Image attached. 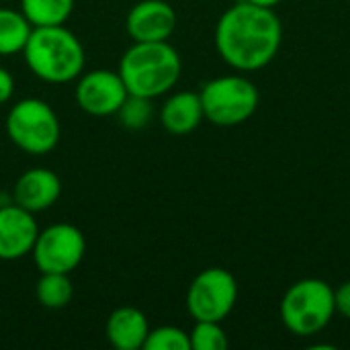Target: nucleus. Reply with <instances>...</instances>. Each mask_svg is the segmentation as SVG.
Here are the masks:
<instances>
[{"label":"nucleus","instance_id":"obj_1","mask_svg":"<svg viewBox=\"0 0 350 350\" xmlns=\"http://www.w3.org/2000/svg\"><path fill=\"white\" fill-rule=\"evenodd\" d=\"M283 25L273 8L246 0L230 6L215 25V49L221 59L240 72L269 66L281 49Z\"/></svg>","mask_w":350,"mask_h":350},{"label":"nucleus","instance_id":"obj_2","mask_svg":"<svg viewBox=\"0 0 350 350\" xmlns=\"http://www.w3.org/2000/svg\"><path fill=\"white\" fill-rule=\"evenodd\" d=\"M119 76L129 94L158 98L183 74V59L168 41H133L119 59Z\"/></svg>","mask_w":350,"mask_h":350},{"label":"nucleus","instance_id":"obj_3","mask_svg":"<svg viewBox=\"0 0 350 350\" xmlns=\"http://www.w3.org/2000/svg\"><path fill=\"white\" fill-rule=\"evenodd\" d=\"M23 59L39 80L68 84L84 72L86 51L82 41L66 25L33 27L23 47Z\"/></svg>","mask_w":350,"mask_h":350},{"label":"nucleus","instance_id":"obj_4","mask_svg":"<svg viewBox=\"0 0 350 350\" xmlns=\"http://www.w3.org/2000/svg\"><path fill=\"white\" fill-rule=\"evenodd\" d=\"M283 326L295 336H316L334 318V289L322 279H301L293 283L279 306Z\"/></svg>","mask_w":350,"mask_h":350},{"label":"nucleus","instance_id":"obj_5","mask_svg":"<svg viewBox=\"0 0 350 350\" xmlns=\"http://www.w3.org/2000/svg\"><path fill=\"white\" fill-rule=\"evenodd\" d=\"M8 139L29 156H43L55 150L62 125L55 111L41 98H21L6 115Z\"/></svg>","mask_w":350,"mask_h":350},{"label":"nucleus","instance_id":"obj_6","mask_svg":"<svg viewBox=\"0 0 350 350\" xmlns=\"http://www.w3.org/2000/svg\"><path fill=\"white\" fill-rule=\"evenodd\" d=\"M203 115L219 127H234L248 121L258 109V88L244 76H219L201 86Z\"/></svg>","mask_w":350,"mask_h":350},{"label":"nucleus","instance_id":"obj_7","mask_svg":"<svg viewBox=\"0 0 350 350\" xmlns=\"http://www.w3.org/2000/svg\"><path fill=\"white\" fill-rule=\"evenodd\" d=\"M236 301L238 281L221 267L201 271L187 291V312L195 322H224L236 308Z\"/></svg>","mask_w":350,"mask_h":350},{"label":"nucleus","instance_id":"obj_8","mask_svg":"<svg viewBox=\"0 0 350 350\" xmlns=\"http://www.w3.org/2000/svg\"><path fill=\"white\" fill-rule=\"evenodd\" d=\"M31 254L39 273L70 275L86 254V238L72 224H51L39 230Z\"/></svg>","mask_w":350,"mask_h":350},{"label":"nucleus","instance_id":"obj_9","mask_svg":"<svg viewBox=\"0 0 350 350\" xmlns=\"http://www.w3.org/2000/svg\"><path fill=\"white\" fill-rule=\"evenodd\" d=\"M127 94L129 92L119 72L115 70L98 68V70L82 72L76 78L74 100L86 115H92V117L117 115Z\"/></svg>","mask_w":350,"mask_h":350},{"label":"nucleus","instance_id":"obj_10","mask_svg":"<svg viewBox=\"0 0 350 350\" xmlns=\"http://www.w3.org/2000/svg\"><path fill=\"white\" fill-rule=\"evenodd\" d=\"M35 213L18 207L14 201L0 205V260H21L31 254L39 234Z\"/></svg>","mask_w":350,"mask_h":350},{"label":"nucleus","instance_id":"obj_11","mask_svg":"<svg viewBox=\"0 0 350 350\" xmlns=\"http://www.w3.org/2000/svg\"><path fill=\"white\" fill-rule=\"evenodd\" d=\"M125 29L133 41H168L176 29V12L168 0H139L129 8Z\"/></svg>","mask_w":350,"mask_h":350},{"label":"nucleus","instance_id":"obj_12","mask_svg":"<svg viewBox=\"0 0 350 350\" xmlns=\"http://www.w3.org/2000/svg\"><path fill=\"white\" fill-rule=\"evenodd\" d=\"M59 195H62L59 176L53 170L41 166L25 170L12 187V201L31 213H39L53 207Z\"/></svg>","mask_w":350,"mask_h":350},{"label":"nucleus","instance_id":"obj_13","mask_svg":"<svg viewBox=\"0 0 350 350\" xmlns=\"http://www.w3.org/2000/svg\"><path fill=\"white\" fill-rule=\"evenodd\" d=\"M150 332V322L146 314L137 308L123 306L111 312L107 318L105 334L111 347L117 350H139Z\"/></svg>","mask_w":350,"mask_h":350},{"label":"nucleus","instance_id":"obj_14","mask_svg":"<svg viewBox=\"0 0 350 350\" xmlns=\"http://www.w3.org/2000/svg\"><path fill=\"white\" fill-rule=\"evenodd\" d=\"M203 119L205 115H203L199 92H191V90H180L170 94L160 109V123L172 135H187L195 131Z\"/></svg>","mask_w":350,"mask_h":350},{"label":"nucleus","instance_id":"obj_15","mask_svg":"<svg viewBox=\"0 0 350 350\" xmlns=\"http://www.w3.org/2000/svg\"><path fill=\"white\" fill-rule=\"evenodd\" d=\"M33 31V25L21 10L0 6V55L8 57L23 53V47Z\"/></svg>","mask_w":350,"mask_h":350},{"label":"nucleus","instance_id":"obj_16","mask_svg":"<svg viewBox=\"0 0 350 350\" xmlns=\"http://www.w3.org/2000/svg\"><path fill=\"white\" fill-rule=\"evenodd\" d=\"M76 0H21V12L33 27L66 25Z\"/></svg>","mask_w":350,"mask_h":350},{"label":"nucleus","instance_id":"obj_17","mask_svg":"<svg viewBox=\"0 0 350 350\" xmlns=\"http://www.w3.org/2000/svg\"><path fill=\"white\" fill-rule=\"evenodd\" d=\"M35 295H37V301L45 310L66 308L74 295L70 275H66V273H41V277L35 285Z\"/></svg>","mask_w":350,"mask_h":350},{"label":"nucleus","instance_id":"obj_18","mask_svg":"<svg viewBox=\"0 0 350 350\" xmlns=\"http://www.w3.org/2000/svg\"><path fill=\"white\" fill-rule=\"evenodd\" d=\"M191 350H226L228 349V334L221 328V322H195L193 330L189 332Z\"/></svg>","mask_w":350,"mask_h":350},{"label":"nucleus","instance_id":"obj_19","mask_svg":"<svg viewBox=\"0 0 350 350\" xmlns=\"http://www.w3.org/2000/svg\"><path fill=\"white\" fill-rule=\"evenodd\" d=\"M152 115H154L152 100L144 98V96H135V94H127V98L123 100V105L117 111L119 123L125 129H133V131L144 129L150 123Z\"/></svg>","mask_w":350,"mask_h":350},{"label":"nucleus","instance_id":"obj_20","mask_svg":"<svg viewBox=\"0 0 350 350\" xmlns=\"http://www.w3.org/2000/svg\"><path fill=\"white\" fill-rule=\"evenodd\" d=\"M146 350H191L189 332L178 326H158L150 328L148 338L144 342Z\"/></svg>","mask_w":350,"mask_h":350},{"label":"nucleus","instance_id":"obj_21","mask_svg":"<svg viewBox=\"0 0 350 350\" xmlns=\"http://www.w3.org/2000/svg\"><path fill=\"white\" fill-rule=\"evenodd\" d=\"M334 304H336V312L350 320V281L342 283L334 291Z\"/></svg>","mask_w":350,"mask_h":350},{"label":"nucleus","instance_id":"obj_22","mask_svg":"<svg viewBox=\"0 0 350 350\" xmlns=\"http://www.w3.org/2000/svg\"><path fill=\"white\" fill-rule=\"evenodd\" d=\"M14 94V78L12 74L0 66V105L8 103Z\"/></svg>","mask_w":350,"mask_h":350},{"label":"nucleus","instance_id":"obj_23","mask_svg":"<svg viewBox=\"0 0 350 350\" xmlns=\"http://www.w3.org/2000/svg\"><path fill=\"white\" fill-rule=\"evenodd\" d=\"M246 2L256 4V6H265V8H273V6H277L281 0H246Z\"/></svg>","mask_w":350,"mask_h":350}]
</instances>
